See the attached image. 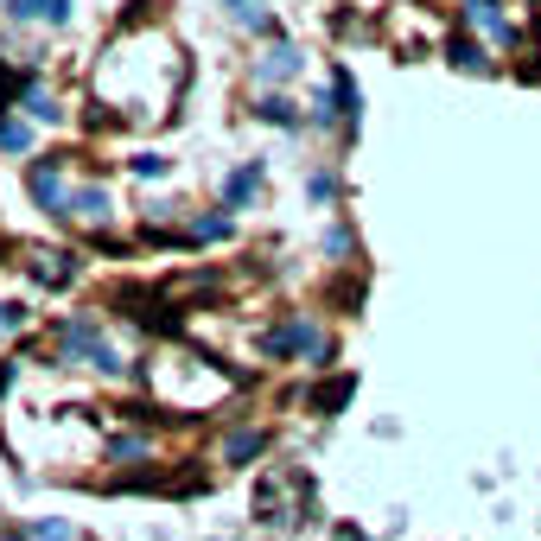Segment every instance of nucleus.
<instances>
[{"instance_id": "nucleus-18", "label": "nucleus", "mask_w": 541, "mask_h": 541, "mask_svg": "<svg viewBox=\"0 0 541 541\" xmlns=\"http://www.w3.org/2000/svg\"><path fill=\"white\" fill-rule=\"evenodd\" d=\"M338 541H370V535H363V529H338Z\"/></svg>"}, {"instance_id": "nucleus-13", "label": "nucleus", "mask_w": 541, "mask_h": 541, "mask_svg": "<svg viewBox=\"0 0 541 541\" xmlns=\"http://www.w3.org/2000/svg\"><path fill=\"white\" fill-rule=\"evenodd\" d=\"M26 109L39 115V121H58V115H64V109H58V96H45L39 83H32V90H26Z\"/></svg>"}, {"instance_id": "nucleus-6", "label": "nucleus", "mask_w": 541, "mask_h": 541, "mask_svg": "<svg viewBox=\"0 0 541 541\" xmlns=\"http://www.w3.org/2000/svg\"><path fill=\"white\" fill-rule=\"evenodd\" d=\"M255 71L268 77V83H281V77H293V71H300V51H293V45H268V58H261Z\"/></svg>"}, {"instance_id": "nucleus-12", "label": "nucleus", "mask_w": 541, "mask_h": 541, "mask_svg": "<svg viewBox=\"0 0 541 541\" xmlns=\"http://www.w3.org/2000/svg\"><path fill=\"white\" fill-rule=\"evenodd\" d=\"M255 115H261V121H274V128H293V121H300L287 96H261V109H255Z\"/></svg>"}, {"instance_id": "nucleus-9", "label": "nucleus", "mask_w": 541, "mask_h": 541, "mask_svg": "<svg viewBox=\"0 0 541 541\" xmlns=\"http://www.w3.org/2000/svg\"><path fill=\"white\" fill-rule=\"evenodd\" d=\"M446 58H452V64H459V71H478V77H484V71H491V58H484V51H478V45H471V39H452V45H446Z\"/></svg>"}, {"instance_id": "nucleus-5", "label": "nucleus", "mask_w": 541, "mask_h": 541, "mask_svg": "<svg viewBox=\"0 0 541 541\" xmlns=\"http://www.w3.org/2000/svg\"><path fill=\"white\" fill-rule=\"evenodd\" d=\"M351 395H357V376H331V382H319L306 401H312V414H338Z\"/></svg>"}, {"instance_id": "nucleus-14", "label": "nucleus", "mask_w": 541, "mask_h": 541, "mask_svg": "<svg viewBox=\"0 0 541 541\" xmlns=\"http://www.w3.org/2000/svg\"><path fill=\"white\" fill-rule=\"evenodd\" d=\"M255 191H261V172L249 166V172H236V179H230V204H249Z\"/></svg>"}, {"instance_id": "nucleus-11", "label": "nucleus", "mask_w": 541, "mask_h": 541, "mask_svg": "<svg viewBox=\"0 0 541 541\" xmlns=\"http://www.w3.org/2000/svg\"><path fill=\"white\" fill-rule=\"evenodd\" d=\"M0 147H7V153H26V147H32V128H26V121H13V115H0Z\"/></svg>"}, {"instance_id": "nucleus-7", "label": "nucleus", "mask_w": 541, "mask_h": 541, "mask_svg": "<svg viewBox=\"0 0 541 541\" xmlns=\"http://www.w3.org/2000/svg\"><path fill=\"white\" fill-rule=\"evenodd\" d=\"M13 20H51V26H58L64 20V13H71V0H13Z\"/></svg>"}, {"instance_id": "nucleus-17", "label": "nucleus", "mask_w": 541, "mask_h": 541, "mask_svg": "<svg viewBox=\"0 0 541 541\" xmlns=\"http://www.w3.org/2000/svg\"><path fill=\"white\" fill-rule=\"evenodd\" d=\"M13 389V363H0V395H7Z\"/></svg>"}, {"instance_id": "nucleus-16", "label": "nucleus", "mask_w": 541, "mask_h": 541, "mask_svg": "<svg viewBox=\"0 0 541 541\" xmlns=\"http://www.w3.org/2000/svg\"><path fill=\"white\" fill-rule=\"evenodd\" d=\"M7 331H20V306H0V338H7Z\"/></svg>"}, {"instance_id": "nucleus-10", "label": "nucleus", "mask_w": 541, "mask_h": 541, "mask_svg": "<svg viewBox=\"0 0 541 541\" xmlns=\"http://www.w3.org/2000/svg\"><path fill=\"white\" fill-rule=\"evenodd\" d=\"M261 446H268V440H261V433H249V427H242V433H230V446H223V459H230V465H249V459H255Z\"/></svg>"}, {"instance_id": "nucleus-1", "label": "nucleus", "mask_w": 541, "mask_h": 541, "mask_svg": "<svg viewBox=\"0 0 541 541\" xmlns=\"http://www.w3.org/2000/svg\"><path fill=\"white\" fill-rule=\"evenodd\" d=\"M306 503H312V484L293 478V471H268V478L255 484V516H268L274 529H293V522L306 516Z\"/></svg>"}, {"instance_id": "nucleus-15", "label": "nucleus", "mask_w": 541, "mask_h": 541, "mask_svg": "<svg viewBox=\"0 0 541 541\" xmlns=\"http://www.w3.org/2000/svg\"><path fill=\"white\" fill-rule=\"evenodd\" d=\"M134 172H141V179H160L166 160H160V153H141V160H134Z\"/></svg>"}, {"instance_id": "nucleus-4", "label": "nucleus", "mask_w": 541, "mask_h": 541, "mask_svg": "<svg viewBox=\"0 0 541 541\" xmlns=\"http://www.w3.org/2000/svg\"><path fill=\"white\" fill-rule=\"evenodd\" d=\"M465 20L484 26V32H491V39H503V45H516V26L497 13V0H465Z\"/></svg>"}, {"instance_id": "nucleus-3", "label": "nucleus", "mask_w": 541, "mask_h": 541, "mask_svg": "<svg viewBox=\"0 0 541 541\" xmlns=\"http://www.w3.org/2000/svg\"><path fill=\"white\" fill-rule=\"evenodd\" d=\"M32 198H39L45 211H71V191H64L58 166H32Z\"/></svg>"}, {"instance_id": "nucleus-8", "label": "nucleus", "mask_w": 541, "mask_h": 541, "mask_svg": "<svg viewBox=\"0 0 541 541\" xmlns=\"http://www.w3.org/2000/svg\"><path fill=\"white\" fill-rule=\"evenodd\" d=\"M71 217H83V223H102V217H109V191H96V185L71 191Z\"/></svg>"}, {"instance_id": "nucleus-2", "label": "nucleus", "mask_w": 541, "mask_h": 541, "mask_svg": "<svg viewBox=\"0 0 541 541\" xmlns=\"http://www.w3.org/2000/svg\"><path fill=\"white\" fill-rule=\"evenodd\" d=\"M32 281H45V287H64V281H77V255H64V249H45V255H32Z\"/></svg>"}, {"instance_id": "nucleus-19", "label": "nucleus", "mask_w": 541, "mask_h": 541, "mask_svg": "<svg viewBox=\"0 0 541 541\" xmlns=\"http://www.w3.org/2000/svg\"><path fill=\"white\" fill-rule=\"evenodd\" d=\"M0 255H7V242H0Z\"/></svg>"}]
</instances>
